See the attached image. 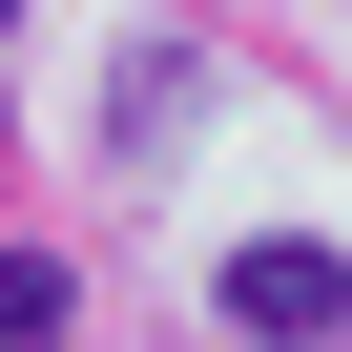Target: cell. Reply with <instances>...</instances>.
<instances>
[{
  "label": "cell",
  "mask_w": 352,
  "mask_h": 352,
  "mask_svg": "<svg viewBox=\"0 0 352 352\" xmlns=\"http://www.w3.org/2000/svg\"><path fill=\"white\" fill-rule=\"evenodd\" d=\"M0 21H21V0H0Z\"/></svg>",
  "instance_id": "cell-4"
},
{
  "label": "cell",
  "mask_w": 352,
  "mask_h": 352,
  "mask_svg": "<svg viewBox=\"0 0 352 352\" xmlns=\"http://www.w3.org/2000/svg\"><path fill=\"white\" fill-rule=\"evenodd\" d=\"M0 331H63V249H0Z\"/></svg>",
  "instance_id": "cell-3"
},
{
  "label": "cell",
  "mask_w": 352,
  "mask_h": 352,
  "mask_svg": "<svg viewBox=\"0 0 352 352\" xmlns=\"http://www.w3.org/2000/svg\"><path fill=\"white\" fill-rule=\"evenodd\" d=\"M228 331H352V249L249 228V249H228Z\"/></svg>",
  "instance_id": "cell-1"
},
{
  "label": "cell",
  "mask_w": 352,
  "mask_h": 352,
  "mask_svg": "<svg viewBox=\"0 0 352 352\" xmlns=\"http://www.w3.org/2000/svg\"><path fill=\"white\" fill-rule=\"evenodd\" d=\"M187 124H208V42H124V63H104V145H124V166H166Z\"/></svg>",
  "instance_id": "cell-2"
}]
</instances>
